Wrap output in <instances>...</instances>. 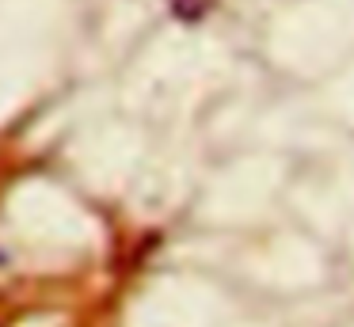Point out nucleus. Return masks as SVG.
Masks as SVG:
<instances>
[]
</instances>
